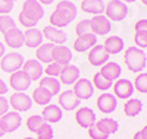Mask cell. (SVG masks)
Wrapping results in <instances>:
<instances>
[{
    "mask_svg": "<svg viewBox=\"0 0 147 139\" xmlns=\"http://www.w3.org/2000/svg\"><path fill=\"white\" fill-rule=\"evenodd\" d=\"M124 63L129 72L132 73H141L146 66H147V56L144 53V50L132 45L128 47L124 53Z\"/></svg>",
    "mask_w": 147,
    "mask_h": 139,
    "instance_id": "1",
    "label": "cell"
},
{
    "mask_svg": "<svg viewBox=\"0 0 147 139\" xmlns=\"http://www.w3.org/2000/svg\"><path fill=\"white\" fill-rule=\"evenodd\" d=\"M128 15V6L121 0H110L105 6V16L110 22H121Z\"/></svg>",
    "mask_w": 147,
    "mask_h": 139,
    "instance_id": "2",
    "label": "cell"
},
{
    "mask_svg": "<svg viewBox=\"0 0 147 139\" xmlns=\"http://www.w3.org/2000/svg\"><path fill=\"white\" fill-rule=\"evenodd\" d=\"M24 61H25V59H24L21 53H16V51L5 53V56L0 59V67H2L5 73H13L22 69Z\"/></svg>",
    "mask_w": 147,
    "mask_h": 139,
    "instance_id": "3",
    "label": "cell"
},
{
    "mask_svg": "<svg viewBox=\"0 0 147 139\" xmlns=\"http://www.w3.org/2000/svg\"><path fill=\"white\" fill-rule=\"evenodd\" d=\"M9 106L13 108V111L24 113L32 107V100L25 92H13L9 97Z\"/></svg>",
    "mask_w": 147,
    "mask_h": 139,
    "instance_id": "4",
    "label": "cell"
},
{
    "mask_svg": "<svg viewBox=\"0 0 147 139\" xmlns=\"http://www.w3.org/2000/svg\"><path fill=\"white\" fill-rule=\"evenodd\" d=\"M31 84H32V81L30 79V76L24 70H16L13 73H10L9 85L13 88L16 92H25L27 90H30Z\"/></svg>",
    "mask_w": 147,
    "mask_h": 139,
    "instance_id": "5",
    "label": "cell"
},
{
    "mask_svg": "<svg viewBox=\"0 0 147 139\" xmlns=\"http://www.w3.org/2000/svg\"><path fill=\"white\" fill-rule=\"evenodd\" d=\"M112 88H113V95L116 97V98H121V100H129V98H132V94H134V85H132V81H129V79H118V81H115L113 82V85H112Z\"/></svg>",
    "mask_w": 147,
    "mask_h": 139,
    "instance_id": "6",
    "label": "cell"
},
{
    "mask_svg": "<svg viewBox=\"0 0 147 139\" xmlns=\"http://www.w3.org/2000/svg\"><path fill=\"white\" fill-rule=\"evenodd\" d=\"M0 123H2V128H3L5 133H12L21 128L22 117L18 111H7L6 114H3L0 117Z\"/></svg>",
    "mask_w": 147,
    "mask_h": 139,
    "instance_id": "7",
    "label": "cell"
},
{
    "mask_svg": "<svg viewBox=\"0 0 147 139\" xmlns=\"http://www.w3.org/2000/svg\"><path fill=\"white\" fill-rule=\"evenodd\" d=\"M90 25H91V32L94 35H107L112 29V22H110L105 15H94L90 19Z\"/></svg>",
    "mask_w": 147,
    "mask_h": 139,
    "instance_id": "8",
    "label": "cell"
},
{
    "mask_svg": "<svg viewBox=\"0 0 147 139\" xmlns=\"http://www.w3.org/2000/svg\"><path fill=\"white\" fill-rule=\"evenodd\" d=\"M75 122L80 128L88 129L91 126H94V123L97 122L96 113L90 107H80L75 113Z\"/></svg>",
    "mask_w": 147,
    "mask_h": 139,
    "instance_id": "9",
    "label": "cell"
},
{
    "mask_svg": "<svg viewBox=\"0 0 147 139\" xmlns=\"http://www.w3.org/2000/svg\"><path fill=\"white\" fill-rule=\"evenodd\" d=\"M74 94L77 95L78 100H88L94 95V86L90 79L87 78H80L74 84Z\"/></svg>",
    "mask_w": 147,
    "mask_h": 139,
    "instance_id": "10",
    "label": "cell"
},
{
    "mask_svg": "<svg viewBox=\"0 0 147 139\" xmlns=\"http://www.w3.org/2000/svg\"><path fill=\"white\" fill-rule=\"evenodd\" d=\"M96 106L100 110V113H103V114H110V113H113L118 107V98L110 92H103L99 98H97Z\"/></svg>",
    "mask_w": 147,
    "mask_h": 139,
    "instance_id": "11",
    "label": "cell"
},
{
    "mask_svg": "<svg viewBox=\"0 0 147 139\" xmlns=\"http://www.w3.org/2000/svg\"><path fill=\"white\" fill-rule=\"evenodd\" d=\"M109 54H107V51L105 50V47H103V44L102 45H99V44H96L91 50H88V63L91 66H96V67H102L105 63H107L109 61Z\"/></svg>",
    "mask_w": 147,
    "mask_h": 139,
    "instance_id": "12",
    "label": "cell"
},
{
    "mask_svg": "<svg viewBox=\"0 0 147 139\" xmlns=\"http://www.w3.org/2000/svg\"><path fill=\"white\" fill-rule=\"evenodd\" d=\"M57 103H59V107L62 110L72 111V110H77V107L81 104V100L77 98V95L74 94L72 90H68V91H63V92L59 94Z\"/></svg>",
    "mask_w": 147,
    "mask_h": 139,
    "instance_id": "13",
    "label": "cell"
},
{
    "mask_svg": "<svg viewBox=\"0 0 147 139\" xmlns=\"http://www.w3.org/2000/svg\"><path fill=\"white\" fill-rule=\"evenodd\" d=\"M22 12L25 13L28 18L34 19L35 22H38L44 16V9L43 5H40L37 0H25L22 5Z\"/></svg>",
    "mask_w": 147,
    "mask_h": 139,
    "instance_id": "14",
    "label": "cell"
},
{
    "mask_svg": "<svg viewBox=\"0 0 147 139\" xmlns=\"http://www.w3.org/2000/svg\"><path fill=\"white\" fill-rule=\"evenodd\" d=\"M28 76L31 81H38L40 78H43V73H44V67L43 65L38 61V60H35V59H30V60H25L24 61V65H22V69Z\"/></svg>",
    "mask_w": 147,
    "mask_h": 139,
    "instance_id": "15",
    "label": "cell"
},
{
    "mask_svg": "<svg viewBox=\"0 0 147 139\" xmlns=\"http://www.w3.org/2000/svg\"><path fill=\"white\" fill-rule=\"evenodd\" d=\"M41 117L49 124L59 123L60 120H62V117H63V110L60 108L57 104H47V106H44V108L41 111Z\"/></svg>",
    "mask_w": 147,
    "mask_h": 139,
    "instance_id": "16",
    "label": "cell"
},
{
    "mask_svg": "<svg viewBox=\"0 0 147 139\" xmlns=\"http://www.w3.org/2000/svg\"><path fill=\"white\" fill-rule=\"evenodd\" d=\"M41 32H43L44 38H47L52 44H56V45H63L66 43V40H68L66 34L62 29H60V28H55V27H52V25L44 27Z\"/></svg>",
    "mask_w": 147,
    "mask_h": 139,
    "instance_id": "17",
    "label": "cell"
},
{
    "mask_svg": "<svg viewBox=\"0 0 147 139\" xmlns=\"http://www.w3.org/2000/svg\"><path fill=\"white\" fill-rule=\"evenodd\" d=\"M72 60V51L66 45H55L52 50V61L57 63L60 66L71 65Z\"/></svg>",
    "mask_w": 147,
    "mask_h": 139,
    "instance_id": "18",
    "label": "cell"
},
{
    "mask_svg": "<svg viewBox=\"0 0 147 139\" xmlns=\"http://www.w3.org/2000/svg\"><path fill=\"white\" fill-rule=\"evenodd\" d=\"M80 67L75 65H66L62 67V72L59 75V81L60 84H65V85H74L78 79H80Z\"/></svg>",
    "mask_w": 147,
    "mask_h": 139,
    "instance_id": "19",
    "label": "cell"
},
{
    "mask_svg": "<svg viewBox=\"0 0 147 139\" xmlns=\"http://www.w3.org/2000/svg\"><path fill=\"white\" fill-rule=\"evenodd\" d=\"M103 78H106L107 81L110 82H115L121 78V75H122V67L119 63L116 61H107L105 63V65L100 67V72H99Z\"/></svg>",
    "mask_w": 147,
    "mask_h": 139,
    "instance_id": "20",
    "label": "cell"
},
{
    "mask_svg": "<svg viewBox=\"0 0 147 139\" xmlns=\"http://www.w3.org/2000/svg\"><path fill=\"white\" fill-rule=\"evenodd\" d=\"M97 44V35L94 34H87V35H81L77 37V40L74 41V50L77 53H85L91 50Z\"/></svg>",
    "mask_w": 147,
    "mask_h": 139,
    "instance_id": "21",
    "label": "cell"
},
{
    "mask_svg": "<svg viewBox=\"0 0 147 139\" xmlns=\"http://www.w3.org/2000/svg\"><path fill=\"white\" fill-rule=\"evenodd\" d=\"M43 32L37 28H28L24 32V45L28 48H37L43 44Z\"/></svg>",
    "mask_w": 147,
    "mask_h": 139,
    "instance_id": "22",
    "label": "cell"
},
{
    "mask_svg": "<svg viewBox=\"0 0 147 139\" xmlns=\"http://www.w3.org/2000/svg\"><path fill=\"white\" fill-rule=\"evenodd\" d=\"M5 37V43L10 48H21L24 47V32L16 27L13 29H10L9 32L3 34Z\"/></svg>",
    "mask_w": 147,
    "mask_h": 139,
    "instance_id": "23",
    "label": "cell"
},
{
    "mask_svg": "<svg viewBox=\"0 0 147 139\" xmlns=\"http://www.w3.org/2000/svg\"><path fill=\"white\" fill-rule=\"evenodd\" d=\"M94 124H96V128L99 129L100 132H103L107 136L116 133L118 129H119V123L115 119H112V117H102L100 120H97Z\"/></svg>",
    "mask_w": 147,
    "mask_h": 139,
    "instance_id": "24",
    "label": "cell"
},
{
    "mask_svg": "<svg viewBox=\"0 0 147 139\" xmlns=\"http://www.w3.org/2000/svg\"><path fill=\"white\" fill-rule=\"evenodd\" d=\"M124 40L121 38L119 35H112V37H107L103 43V47L107 51V54H119L122 50H124Z\"/></svg>",
    "mask_w": 147,
    "mask_h": 139,
    "instance_id": "25",
    "label": "cell"
},
{
    "mask_svg": "<svg viewBox=\"0 0 147 139\" xmlns=\"http://www.w3.org/2000/svg\"><path fill=\"white\" fill-rule=\"evenodd\" d=\"M106 3L103 0H81V10L85 13L103 15Z\"/></svg>",
    "mask_w": 147,
    "mask_h": 139,
    "instance_id": "26",
    "label": "cell"
},
{
    "mask_svg": "<svg viewBox=\"0 0 147 139\" xmlns=\"http://www.w3.org/2000/svg\"><path fill=\"white\" fill-rule=\"evenodd\" d=\"M38 86L44 88L47 92H50L53 97L60 94V88H62V84L57 78H52V76H44V78H40L38 79Z\"/></svg>",
    "mask_w": 147,
    "mask_h": 139,
    "instance_id": "27",
    "label": "cell"
},
{
    "mask_svg": "<svg viewBox=\"0 0 147 139\" xmlns=\"http://www.w3.org/2000/svg\"><path fill=\"white\" fill-rule=\"evenodd\" d=\"M57 12H60L62 15H65L71 22L77 18L78 15V10H77V6L74 5V2H71V0H60V2L56 5V9Z\"/></svg>",
    "mask_w": 147,
    "mask_h": 139,
    "instance_id": "28",
    "label": "cell"
},
{
    "mask_svg": "<svg viewBox=\"0 0 147 139\" xmlns=\"http://www.w3.org/2000/svg\"><path fill=\"white\" fill-rule=\"evenodd\" d=\"M53 44L52 43H46V44H41L40 47L35 48V60H38L41 65L46 63H52V50H53Z\"/></svg>",
    "mask_w": 147,
    "mask_h": 139,
    "instance_id": "29",
    "label": "cell"
},
{
    "mask_svg": "<svg viewBox=\"0 0 147 139\" xmlns=\"http://www.w3.org/2000/svg\"><path fill=\"white\" fill-rule=\"evenodd\" d=\"M143 111V101L138 98H129L124 104V113L128 117H137Z\"/></svg>",
    "mask_w": 147,
    "mask_h": 139,
    "instance_id": "30",
    "label": "cell"
},
{
    "mask_svg": "<svg viewBox=\"0 0 147 139\" xmlns=\"http://www.w3.org/2000/svg\"><path fill=\"white\" fill-rule=\"evenodd\" d=\"M52 98H53V95L50 92H47L44 88H41V86H37L35 90L32 91V95H31L32 103L38 104V106H47V104H50L52 103Z\"/></svg>",
    "mask_w": 147,
    "mask_h": 139,
    "instance_id": "31",
    "label": "cell"
},
{
    "mask_svg": "<svg viewBox=\"0 0 147 139\" xmlns=\"http://www.w3.org/2000/svg\"><path fill=\"white\" fill-rule=\"evenodd\" d=\"M71 23V21L65 16V15H62L60 12H57V10H53V13L50 15V25L52 27H55V28H65V27H68V25Z\"/></svg>",
    "mask_w": 147,
    "mask_h": 139,
    "instance_id": "32",
    "label": "cell"
},
{
    "mask_svg": "<svg viewBox=\"0 0 147 139\" xmlns=\"http://www.w3.org/2000/svg\"><path fill=\"white\" fill-rule=\"evenodd\" d=\"M91 84H93V86L97 88L99 91H109L110 88H112V85H113V82H110V81H107L106 78H103L99 72L94 73V76H93V79H91Z\"/></svg>",
    "mask_w": 147,
    "mask_h": 139,
    "instance_id": "33",
    "label": "cell"
},
{
    "mask_svg": "<svg viewBox=\"0 0 147 139\" xmlns=\"http://www.w3.org/2000/svg\"><path fill=\"white\" fill-rule=\"evenodd\" d=\"M132 85H134V90H136L137 92L147 94V73L146 72L138 73L136 76V79H134Z\"/></svg>",
    "mask_w": 147,
    "mask_h": 139,
    "instance_id": "34",
    "label": "cell"
},
{
    "mask_svg": "<svg viewBox=\"0 0 147 139\" xmlns=\"http://www.w3.org/2000/svg\"><path fill=\"white\" fill-rule=\"evenodd\" d=\"M13 28H16V22L13 21V18H10L9 15H0V32L6 34Z\"/></svg>",
    "mask_w": 147,
    "mask_h": 139,
    "instance_id": "35",
    "label": "cell"
},
{
    "mask_svg": "<svg viewBox=\"0 0 147 139\" xmlns=\"http://www.w3.org/2000/svg\"><path fill=\"white\" fill-rule=\"evenodd\" d=\"M44 123L43 117L40 114H34V116H30L28 120H27V129L32 133H37V130H38L41 128V124Z\"/></svg>",
    "mask_w": 147,
    "mask_h": 139,
    "instance_id": "36",
    "label": "cell"
},
{
    "mask_svg": "<svg viewBox=\"0 0 147 139\" xmlns=\"http://www.w3.org/2000/svg\"><path fill=\"white\" fill-rule=\"evenodd\" d=\"M55 138V130L52 128V124L49 123H43L41 128L37 130V139H53Z\"/></svg>",
    "mask_w": 147,
    "mask_h": 139,
    "instance_id": "37",
    "label": "cell"
},
{
    "mask_svg": "<svg viewBox=\"0 0 147 139\" xmlns=\"http://www.w3.org/2000/svg\"><path fill=\"white\" fill-rule=\"evenodd\" d=\"M75 32L78 37L81 35H87V34H93L91 32V25H90V19H81L77 27H75Z\"/></svg>",
    "mask_w": 147,
    "mask_h": 139,
    "instance_id": "38",
    "label": "cell"
},
{
    "mask_svg": "<svg viewBox=\"0 0 147 139\" xmlns=\"http://www.w3.org/2000/svg\"><path fill=\"white\" fill-rule=\"evenodd\" d=\"M62 67H63V66H60V65H57V63L52 61V63H49V65L44 67V73H46V76L59 78L60 72H62Z\"/></svg>",
    "mask_w": 147,
    "mask_h": 139,
    "instance_id": "39",
    "label": "cell"
},
{
    "mask_svg": "<svg viewBox=\"0 0 147 139\" xmlns=\"http://www.w3.org/2000/svg\"><path fill=\"white\" fill-rule=\"evenodd\" d=\"M134 43H136V47L141 50L147 48V32H136L134 34Z\"/></svg>",
    "mask_w": 147,
    "mask_h": 139,
    "instance_id": "40",
    "label": "cell"
},
{
    "mask_svg": "<svg viewBox=\"0 0 147 139\" xmlns=\"http://www.w3.org/2000/svg\"><path fill=\"white\" fill-rule=\"evenodd\" d=\"M18 19H19V22H21V25H22V27H25L27 29H28V28H35V27H37V23H38V22H35L34 19L28 18V16H27L25 13H24L22 10L19 12Z\"/></svg>",
    "mask_w": 147,
    "mask_h": 139,
    "instance_id": "41",
    "label": "cell"
},
{
    "mask_svg": "<svg viewBox=\"0 0 147 139\" xmlns=\"http://www.w3.org/2000/svg\"><path fill=\"white\" fill-rule=\"evenodd\" d=\"M13 0H0V15H9L13 10Z\"/></svg>",
    "mask_w": 147,
    "mask_h": 139,
    "instance_id": "42",
    "label": "cell"
},
{
    "mask_svg": "<svg viewBox=\"0 0 147 139\" xmlns=\"http://www.w3.org/2000/svg\"><path fill=\"white\" fill-rule=\"evenodd\" d=\"M88 135L91 139H109L107 135H105L103 132H100L99 129L96 128V124L91 126V128H88Z\"/></svg>",
    "mask_w": 147,
    "mask_h": 139,
    "instance_id": "43",
    "label": "cell"
},
{
    "mask_svg": "<svg viewBox=\"0 0 147 139\" xmlns=\"http://www.w3.org/2000/svg\"><path fill=\"white\" fill-rule=\"evenodd\" d=\"M9 107H10L9 106V100L5 95H0V117L9 111Z\"/></svg>",
    "mask_w": 147,
    "mask_h": 139,
    "instance_id": "44",
    "label": "cell"
},
{
    "mask_svg": "<svg viewBox=\"0 0 147 139\" xmlns=\"http://www.w3.org/2000/svg\"><path fill=\"white\" fill-rule=\"evenodd\" d=\"M134 31L136 32H147V19H140L134 25Z\"/></svg>",
    "mask_w": 147,
    "mask_h": 139,
    "instance_id": "45",
    "label": "cell"
},
{
    "mask_svg": "<svg viewBox=\"0 0 147 139\" xmlns=\"http://www.w3.org/2000/svg\"><path fill=\"white\" fill-rule=\"evenodd\" d=\"M7 90H9V86L6 85V82L2 78H0V95H5L7 92Z\"/></svg>",
    "mask_w": 147,
    "mask_h": 139,
    "instance_id": "46",
    "label": "cell"
},
{
    "mask_svg": "<svg viewBox=\"0 0 147 139\" xmlns=\"http://www.w3.org/2000/svg\"><path fill=\"white\" fill-rule=\"evenodd\" d=\"M5 53H6V48H5V44L0 41V59H2L3 56H5Z\"/></svg>",
    "mask_w": 147,
    "mask_h": 139,
    "instance_id": "47",
    "label": "cell"
},
{
    "mask_svg": "<svg viewBox=\"0 0 147 139\" xmlns=\"http://www.w3.org/2000/svg\"><path fill=\"white\" fill-rule=\"evenodd\" d=\"M37 2H38L40 5H43V6H44V5H52V3L55 2V0H37Z\"/></svg>",
    "mask_w": 147,
    "mask_h": 139,
    "instance_id": "48",
    "label": "cell"
},
{
    "mask_svg": "<svg viewBox=\"0 0 147 139\" xmlns=\"http://www.w3.org/2000/svg\"><path fill=\"white\" fill-rule=\"evenodd\" d=\"M140 133H141V136H143L144 139H147V124H146L144 128H143V129L140 130Z\"/></svg>",
    "mask_w": 147,
    "mask_h": 139,
    "instance_id": "49",
    "label": "cell"
},
{
    "mask_svg": "<svg viewBox=\"0 0 147 139\" xmlns=\"http://www.w3.org/2000/svg\"><path fill=\"white\" fill-rule=\"evenodd\" d=\"M132 139H144V138L141 136L140 132H136V133H134V136H132Z\"/></svg>",
    "mask_w": 147,
    "mask_h": 139,
    "instance_id": "50",
    "label": "cell"
},
{
    "mask_svg": "<svg viewBox=\"0 0 147 139\" xmlns=\"http://www.w3.org/2000/svg\"><path fill=\"white\" fill-rule=\"evenodd\" d=\"M5 135V130H3V128H2V123H0V138H2Z\"/></svg>",
    "mask_w": 147,
    "mask_h": 139,
    "instance_id": "51",
    "label": "cell"
},
{
    "mask_svg": "<svg viewBox=\"0 0 147 139\" xmlns=\"http://www.w3.org/2000/svg\"><path fill=\"white\" fill-rule=\"evenodd\" d=\"M121 2H124V3L127 5V3H134V2H136V0H121Z\"/></svg>",
    "mask_w": 147,
    "mask_h": 139,
    "instance_id": "52",
    "label": "cell"
},
{
    "mask_svg": "<svg viewBox=\"0 0 147 139\" xmlns=\"http://www.w3.org/2000/svg\"><path fill=\"white\" fill-rule=\"evenodd\" d=\"M141 3H143L144 6H147V0H141Z\"/></svg>",
    "mask_w": 147,
    "mask_h": 139,
    "instance_id": "53",
    "label": "cell"
},
{
    "mask_svg": "<svg viewBox=\"0 0 147 139\" xmlns=\"http://www.w3.org/2000/svg\"><path fill=\"white\" fill-rule=\"evenodd\" d=\"M24 139H34V138H24Z\"/></svg>",
    "mask_w": 147,
    "mask_h": 139,
    "instance_id": "54",
    "label": "cell"
},
{
    "mask_svg": "<svg viewBox=\"0 0 147 139\" xmlns=\"http://www.w3.org/2000/svg\"><path fill=\"white\" fill-rule=\"evenodd\" d=\"M13 2H16V0H13Z\"/></svg>",
    "mask_w": 147,
    "mask_h": 139,
    "instance_id": "55",
    "label": "cell"
}]
</instances>
